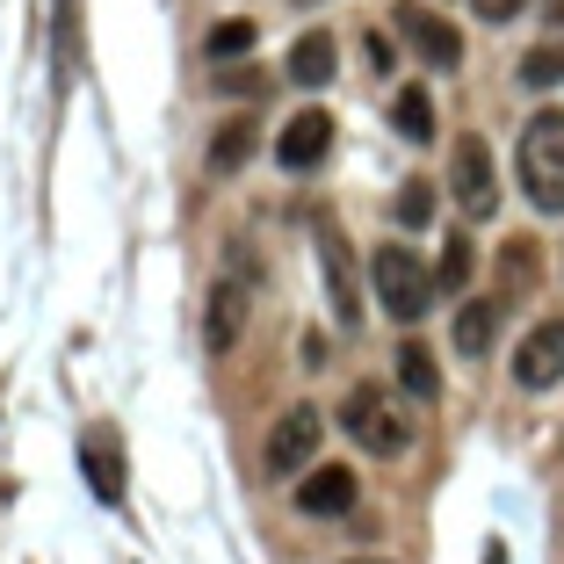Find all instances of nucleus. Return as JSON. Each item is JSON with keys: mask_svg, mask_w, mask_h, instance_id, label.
Listing matches in <instances>:
<instances>
[{"mask_svg": "<svg viewBox=\"0 0 564 564\" xmlns=\"http://www.w3.org/2000/svg\"><path fill=\"white\" fill-rule=\"evenodd\" d=\"M427 217H434V182H427V174L399 182V196H391V225H427Z\"/></svg>", "mask_w": 564, "mask_h": 564, "instance_id": "obj_20", "label": "nucleus"}, {"mask_svg": "<svg viewBox=\"0 0 564 564\" xmlns=\"http://www.w3.org/2000/svg\"><path fill=\"white\" fill-rule=\"evenodd\" d=\"M514 166H521V196L543 217H564V109H535L521 123Z\"/></svg>", "mask_w": 564, "mask_h": 564, "instance_id": "obj_3", "label": "nucleus"}, {"mask_svg": "<svg viewBox=\"0 0 564 564\" xmlns=\"http://www.w3.org/2000/svg\"><path fill=\"white\" fill-rule=\"evenodd\" d=\"M369 282H377V304L399 318V326H420V318L434 312V297H442V275H434L413 247H399V239H383V247L369 253Z\"/></svg>", "mask_w": 564, "mask_h": 564, "instance_id": "obj_1", "label": "nucleus"}, {"mask_svg": "<svg viewBox=\"0 0 564 564\" xmlns=\"http://www.w3.org/2000/svg\"><path fill=\"white\" fill-rule=\"evenodd\" d=\"M333 73H340V44H333L326 30H304L297 44H290V80L297 87H326Z\"/></svg>", "mask_w": 564, "mask_h": 564, "instance_id": "obj_15", "label": "nucleus"}, {"mask_svg": "<svg viewBox=\"0 0 564 564\" xmlns=\"http://www.w3.org/2000/svg\"><path fill=\"white\" fill-rule=\"evenodd\" d=\"M434 275H442V290H464V282H470V239H464V232H448V247H442V261H434Z\"/></svg>", "mask_w": 564, "mask_h": 564, "instance_id": "obj_22", "label": "nucleus"}, {"mask_svg": "<svg viewBox=\"0 0 564 564\" xmlns=\"http://www.w3.org/2000/svg\"><path fill=\"white\" fill-rule=\"evenodd\" d=\"M333 152V109H297L275 138V166L282 174H312L318 160Z\"/></svg>", "mask_w": 564, "mask_h": 564, "instance_id": "obj_10", "label": "nucleus"}, {"mask_svg": "<svg viewBox=\"0 0 564 564\" xmlns=\"http://www.w3.org/2000/svg\"><path fill=\"white\" fill-rule=\"evenodd\" d=\"M535 290H543V247H535V239H507V247H499V297L521 304V297H535Z\"/></svg>", "mask_w": 564, "mask_h": 564, "instance_id": "obj_13", "label": "nucleus"}, {"mask_svg": "<svg viewBox=\"0 0 564 564\" xmlns=\"http://www.w3.org/2000/svg\"><path fill=\"white\" fill-rule=\"evenodd\" d=\"M485 564H507V557H499V543H492V550H485Z\"/></svg>", "mask_w": 564, "mask_h": 564, "instance_id": "obj_27", "label": "nucleus"}, {"mask_svg": "<svg viewBox=\"0 0 564 564\" xmlns=\"http://www.w3.org/2000/svg\"><path fill=\"white\" fill-rule=\"evenodd\" d=\"M564 80V44H535L521 58V87H557Z\"/></svg>", "mask_w": 564, "mask_h": 564, "instance_id": "obj_21", "label": "nucleus"}, {"mask_svg": "<svg viewBox=\"0 0 564 564\" xmlns=\"http://www.w3.org/2000/svg\"><path fill=\"white\" fill-rule=\"evenodd\" d=\"M550 22H557V30H564V0H550Z\"/></svg>", "mask_w": 564, "mask_h": 564, "instance_id": "obj_25", "label": "nucleus"}, {"mask_svg": "<svg viewBox=\"0 0 564 564\" xmlns=\"http://www.w3.org/2000/svg\"><path fill=\"white\" fill-rule=\"evenodd\" d=\"M514 383H521V391H550V383H564V318L529 326V340L514 348Z\"/></svg>", "mask_w": 564, "mask_h": 564, "instance_id": "obj_11", "label": "nucleus"}, {"mask_svg": "<svg viewBox=\"0 0 564 564\" xmlns=\"http://www.w3.org/2000/svg\"><path fill=\"white\" fill-rule=\"evenodd\" d=\"M247 318H253V297L239 275H217L210 290H203V348L210 355H232L239 340H247Z\"/></svg>", "mask_w": 564, "mask_h": 564, "instance_id": "obj_8", "label": "nucleus"}, {"mask_svg": "<svg viewBox=\"0 0 564 564\" xmlns=\"http://www.w3.org/2000/svg\"><path fill=\"white\" fill-rule=\"evenodd\" d=\"M297 8H318V0H297Z\"/></svg>", "mask_w": 564, "mask_h": 564, "instance_id": "obj_28", "label": "nucleus"}, {"mask_svg": "<svg viewBox=\"0 0 564 564\" xmlns=\"http://www.w3.org/2000/svg\"><path fill=\"white\" fill-rule=\"evenodd\" d=\"M355 492H362V485H355L348 464H312L297 478V514L304 521H348L355 514Z\"/></svg>", "mask_w": 564, "mask_h": 564, "instance_id": "obj_9", "label": "nucleus"}, {"mask_svg": "<svg viewBox=\"0 0 564 564\" xmlns=\"http://www.w3.org/2000/svg\"><path fill=\"white\" fill-rule=\"evenodd\" d=\"M470 8H478V15H485V22H514V15H521V8H529V0H470Z\"/></svg>", "mask_w": 564, "mask_h": 564, "instance_id": "obj_23", "label": "nucleus"}, {"mask_svg": "<svg viewBox=\"0 0 564 564\" xmlns=\"http://www.w3.org/2000/svg\"><path fill=\"white\" fill-rule=\"evenodd\" d=\"M391 131H399L405 145H427L434 138V95L427 87H399V95H391Z\"/></svg>", "mask_w": 564, "mask_h": 564, "instance_id": "obj_18", "label": "nucleus"}, {"mask_svg": "<svg viewBox=\"0 0 564 564\" xmlns=\"http://www.w3.org/2000/svg\"><path fill=\"white\" fill-rule=\"evenodd\" d=\"M362 51H369V73H391V58H399V51L383 44V36H362Z\"/></svg>", "mask_w": 564, "mask_h": 564, "instance_id": "obj_24", "label": "nucleus"}, {"mask_svg": "<svg viewBox=\"0 0 564 564\" xmlns=\"http://www.w3.org/2000/svg\"><path fill=\"white\" fill-rule=\"evenodd\" d=\"M253 145H261V123H253V109L225 117V123H217V138H210V174H239V166L253 160Z\"/></svg>", "mask_w": 564, "mask_h": 564, "instance_id": "obj_14", "label": "nucleus"}, {"mask_svg": "<svg viewBox=\"0 0 564 564\" xmlns=\"http://www.w3.org/2000/svg\"><path fill=\"white\" fill-rule=\"evenodd\" d=\"M80 470H87V485H95V499H101V507H123V456H117V434H109V427H95V434H87Z\"/></svg>", "mask_w": 564, "mask_h": 564, "instance_id": "obj_12", "label": "nucleus"}, {"mask_svg": "<svg viewBox=\"0 0 564 564\" xmlns=\"http://www.w3.org/2000/svg\"><path fill=\"white\" fill-rule=\"evenodd\" d=\"M399 391H405V399H420V405L442 399V362H434L427 340H399Z\"/></svg>", "mask_w": 564, "mask_h": 564, "instance_id": "obj_16", "label": "nucleus"}, {"mask_svg": "<svg viewBox=\"0 0 564 564\" xmlns=\"http://www.w3.org/2000/svg\"><path fill=\"white\" fill-rule=\"evenodd\" d=\"M340 564H391V557H340Z\"/></svg>", "mask_w": 564, "mask_h": 564, "instance_id": "obj_26", "label": "nucleus"}, {"mask_svg": "<svg viewBox=\"0 0 564 564\" xmlns=\"http://www.w3.org/2000/svg\"><path fill=\"white\" fill-rule=\"evenodd\" d=\"M399 36L420 51V66H434V73H456L464 66V30L448 15H434V8H420V0H399Z\"/></svg>", "mask_w": 564, "mask_h": 564, "instance_id": "obj_7", "label": "nucleus"}, {"mask_svg": "<svg viewBox=\"0 0 564 564\" xmlns=\"http://www.w3.org/2000/svg\"><path fill=\"white\" fill-rule=\"evenodd\" d=\"M492 333H499V297H470L456 312V355L464 362H485L492 355Z\"/></svg>", "mask_w": 564, "mask_h": 564, "instance_id": "obj_17", "label": "nucleus"}, {"mask_svg": "<svg viewBox=\"0 0 564 564\" xmlns=\"http://www.w3.org/2000/svg\"><path fill=\"white\" fill-rule=\"evenodd\" d=\"M253 44H261V30H253V15H225V22H217L210 36H203V58H210V66H239V58H247Z\"/></svg>", "mask_w": 564, "mask_h": 564, "instance_id": "obj_19", "label": "nucleus"}, {"mask_svg": "<svg viewBox=\"0 0 564 564\" xmlns=\"http://www.w3.org/2000/svg\"><path fill=\"white\" fill-rule=\"evenodd\" d=\"M312 247H318V268H326V297H333V326H362V275H355V253H348V232L333 217H312Z\"/></svg>", "mask_w": 564, "mask_h": 564, "instance_id": "obj_4", "label": "nucleus"}, {"mask_svg": "<svg viewBox=\"0 0 564 564\" xmlns=\"http://www.w3.org/2000/svg\"><path fill=\"white\" fill-rule=\"evenodd\" d=\"M340 427H348V442L362 448V456H405L413 448V413H405L399 391H383V383H355L348 399H340Z\"/></svg>", "mask_w": 564, "mask_h": 564, "instance_id": "obj_2", "label": "nucleus"}, {"mask_svg": "<svg viewBox=\"0 0 564 564\" xmlns=\"http://www.w3.org/2000/svg\"><path fill=\"white\" fill-rule=\"evenodd\" d=\"M448 188H456V210L464 217H492L499 210V174H492V145L478 131H464L448 145Z\"/></svg>", "mask_w": 564, "mask_h": 564, "instance_id": "obj_6", "label": "nucleus"}, {"mask_svg": "<svg viewBox=\"0 0 564 564\" xmlns=\"http://www.w3.org/2000/svg\"><path fill=\"white\" fill-rule=\"evenodd\" d=\"M318 434H326L318 405H290V413H275V427H268V442H261V470H268V478H304L312 456H318Z\"/></svg>", "mask_w": 564, "mask_h": 564, "instance_id": "obj_5", "label": "nucleus"}]
</instances>
